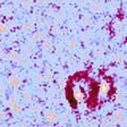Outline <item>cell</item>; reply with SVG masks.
<instances>
[{
    "instance_id": "3",
    "label": "cell",
    "mask_w": 127,
    "mask_h": 127,
    "mask_svg": "<svg viewBox=\"0 0 127 127\" xmlns=\"http://www.w3.org/2000/svg\"><path fill=\"white\" fill-rule=\"evenodd\" d=\"M92 8H93V10H94V11H100L101 10V6L98 5V3H95Z\"/></svg>"
},
{
    "instance_id": "6",
    "label": "cell",
    "mask_w": 127,
    "mask_h": 127,
    "mask_svg": "<svg viewBox=\"0 0 127 127\" xmlns=\"http://www.w3.org/2000/svg\"><path fill=\"white\" fill-rule=\"evenodd\" d=\"M75 44H76V43H75V41H71V42H69V48L74 49V48H75Z\"/></svg>"
},
{
    "instance_id": "7",
    "label": "cell",
    "mask_w": 127,
    "mask_h": 127,
    "mask_svg": "<svg viewBox=\"0 0 127 127\" xmlns=\"http://www.w3.org/2000/svg\"><path fill=\"white\" fill-rule=\"evenodd\" d=\"M49 45H50V43H49V42H45L44 43V47L45 48H49Z\"/></svg>"
},
{
    "instance_id": "5",
    "label": "cell",
    "mask_w": 127,
    "mask_h": 127,
    "mask_svg": "<svg viewBox=\"0 0 127 127\" xmlns=\"http://www.w3.org/2000/svg\"><path fill=\"white\" fill-rule=\"evenodd\" d=\"M32 26H33V24H26V25H24V30H31Z\"/></svg>"
},
{
    "instance_id": "4",
    "label": "cell",
    "mask_w": 127,
    "mask_h": 127,
    "mask_svg": "<svg viewBox=\"0 0 127 127\" xmlns=\"http://www.w3.org/2000/svg\"><path fill=\"white\" fill-rule=\"evenodd\" d=\"M6 31H7V27H6L5 25H2V24H1V25H0V33H5Z\"/></svg>"
},
{
    "instance_id": "1",
    "label": "cell",
    "mask_w": 127,
    "mask_h": 127,
    "mask_svg": "<svg viewBox=\"0 0 127 127\" xmlns=\"http://www.w3.org/2000/svg\"><path fill=\"white\" fill-rule=\"evenodd\" d=\"M67 99L68 102L74 109L82 107L94 108L99 103V85L98 83L85 79L83 76L78 78L69 79L67 85Z\"/></svg>"
},
{
    "instance_id": "2",
    "label": "cell",
    "mask_w": 127,
    "mask_h": 127,
    "mask_svg": "<svg viewBox=\"0 0 127 127\" xmlns=\"http://www.w3.org/2000/svg\"><path fill=\"white\" fill-rule=\"evenodd\" d=\"M40 39H44V33H37V34H35L34 40H40Z\"/></svg>"
}]
</instances>
